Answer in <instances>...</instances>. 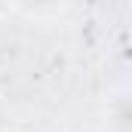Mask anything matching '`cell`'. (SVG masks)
Here are the masks:
<instances>
[{"instance_id": "obj_1", "label": "cell", "mask_w": 132, "mask_h": 132, "mask_svg": "<svg viewBox=\"0 0 132 132\" xmlns=\"http://www.w3.org/2000/svg\"><path fill=\"white\" fill-rule=\"evenodd\" d=\"M111 129L132 132V95H120L111 101Z\"/></svg>"}, {"instance_id": "obj_2", "label": "cell", "mask_w": 132, "mask_h": 132, "mask_svg": "<svg viewBox=\"0 0 132 132\" xmlns=\"http://www.w3.org/2000/svg\"><path fill=\"white\" fill-rule=\"evenodd\" d=\"M15 6H22L28 15H37V19H46V15H55L68 6V0H12Z\"/></svg>"}]
</instances>
